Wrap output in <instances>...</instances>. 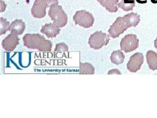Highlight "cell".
Wrapping results in <instances>:
<instances>
[{
    "label": "cell",
    "mask_w": 157,
    "mask_h": 118,
    "mask_svg": "<svg viewBox=\"0 0 157 118\" xmlns=\"http://www.w3.org/2000/svg\"><path fill=\"white\" fill-rule=\"evenodd\" d=\"M123 17L129 25V27H136L140 22V16L137 13H135V12H131L129 14H125Z\"/></svg>",
    "instance_id": "obj_14"
},
{
    "label": "cell",
    "mask_w": 157,
    "mask_h": 118,
    "mask_svg": "<svg viewBox=\"0 0 157 118\" xmlns=\"http://www.w3.org/2000/svg\"><path fill=\"white\" fill-rule=\"evenodd\" d=\"M135 6V0H122L118 3V7L124 11L132 10Z\"/></svg>",
    "instance_id": "obj_17"
},
{
    "label": "cell",
    "mask_w": 157,
    "mask_h": 118,
    "mask_svg": "<svg viewBox=\"0 0 157 118\" xmlns=\"http://www.w3.org/2000/svg\"><path fill=\"white\" fill-rule=\"evenodd\" d=\"M146 60L149 68L153 71L157 70V53L149 50L146 53Z\"/></svg>",
    "instance_id": "obj_13"
},
{
    "label": "cell",
    "mask_w": 157,
    "mask_h": 118,
    "mask_svg": "<svg viewBox=\"0 0 157 118\" xmlns=\"http://www.w3.org/2000/svg\"><path fill=\"white\" fill-rule=\"evenodd\" d=\"M139 46V40L136 35L129 34L125 35L120 42L121 50L125 53L135 51Z\"/></svg>",
    "instance_id": "obj_7"
},
{
    "label": "cell",
    "mask_w": 157,
    "mask_h": 118,
    "mask_svg": "<svg viewBox=\"0 0 157 118\" xmlns=\"http://www.w3.org/2000/svg\"><path fill=\"white\" fill-rule=\"evenodd\" d=\"M95 68L90 63H80V74L81 75H93Z\"/></svg>",
    "instance_id": "obj_16"
},
{
    "label": "cell",
    "mask_w": 157,
    "mask_h": 118,
    "mask_svg": "<svg viewBox=\"0 0 157 118\" xmlns=\"http://www.w3.org/2000/svg\"><path fill=\"white\" fill-rule=\"evenodd\" d=\"M48 15L53 21V23L59 28L63 27L67 23L68 17L62 6L58 5H52L49 9Z\"/></svg>",
    "instance_id": "obj_2"
},
{
    "label": "cell",
    "mask_w": 157,
    "mask_h": 118,
    "mask_svg": "<svg viewBox=\"0 0 157 118\" xmlns=\"http://www.w3.org/2000/svg\"><path fill=\"white\" fill-rule=\"evenodd\" d=\"M73 20L76 25L84 28H89L93 26L94 18L89 12L82 10L76 12L73 16Z\"/></svg>",
    "instance_id": "obj_5"
},
{
    "label": "cell",
    "mask_w": 157,
    "mask_h": 118,
    "mask_svg": "<svg viewBox=\"0 0 157 118\" xmlns=\"http://www.w3.org/2000/svg\"><path fill=\"white\" fill-rule=\"evenodd\" d=\"M136 1L140 4H144L147 3V0H136Z\"/></svg>",
    "instance_id": "obj_21"
},
{
    "label": "cell",
    "mask_w": 157,
    "mask_h": 118,
    "mask_svg": "<svg viewBox=\"0 0 157 118\" xmlns=\"http://www.w3.org/2000/svg\"><path fill=\"white\" fill-rule=\"evenodd\" d=\"M25 29V24L21 20H16L10 25V33L21 35Z\"/></svg>",
    "instance_id": "obj_11"
},
{
    "label": "cell",
    "mask_w": 157,
    "mask_h": 118,
    "mask_svg": "<svg viewBox=\"0 0 157 118\" xmlns=\"http://www.w3.org/2000/svg\"><path fill=\"white\" fill-rule=\"evenodd\" d=\"M69 47L65 43H59L56 45V47L54 49V53H65L68 52Z\"/></svg>",
    "instance_id": "obj_19"
},
{
    "label": "cell",
    "mask_w": 157,
    "mask_h": 118,
    "mask_svg": "<svg viewBox=\"0 0 157 118\" xmlns=\"http://www.w3.org/2000/svg\"><path fill=\"white\" fill-rule=\"evenodd\" d=\"M10 30V23L5 18H0V35H5Z\"/></svg>",
    "instance_id": "obj_18"
},
{
    "label": "cell",
    "mask_w": 157,
    "mask_h": 118,
    "mask_svg": "<svg viewBox=\"0 0 157 118\" xmlns=\"http://www.w3.org/2000/svg\"><path fill=\"white\" fill-rule=\"evenodd\" d=\"M110 59L112 63L116 65H120L124 62L125 55L122 50H117L112 53Z\"/></svg>",
    "instance_id": "obj_15"
},
{
    "label": "cell",
    "mask_w": 157,
    "mask_h": 118,
    "mask_svg": "<svg viewBox=\"0 0 157 118\" xmlns=\"http://www.w3.org/2000/svg\"><path fill=\"white\" fill-rule=\"evenodd\" d=\"M109 40V35H107L102 31H96L90 35L88 43L90 48L98 50L102 47L107 46Z\"/></svg>",
    "instance_id": "obj_4"
},
{
    "label": "cell",
    "mask_w": 157,
    "mask_h": 118,
    "mask_svg": "<svg viewBox=\"0 0 157 118\" xmlns=\"http://www.w3.org/2000/svg\"><path fill=\"white\" fill-rule=\"evenodd\" d=\"M23 42L24 46L41 52H49L52 47L51 41L39 34H26L23 37Z\"/></svg>",
    "instance_id": "obj_1"
},
{
    "label": "cell",
    "mask_w": 157,
    "mask_h": 118,
    "mask_svg": "<svg viewBox=\"0 0 157 118\" xmlns=\"http://www.w3.org/2000/svg\"><path fill=\"white\" fill-rule=\"evenodd\" d=\"M102 7L110 12H116L118 10V0H96Z\"/></svg>",
    "instance_id": "obj_12"
},
{
    "label": "cell",
    "mask_w": 157,
    "mask_h": 118,
    "mask_svg": "<svg viewBox=\"0 0 157 118\" xmlns=\"http://www.w3.org/2000/svg\"><path fill=\"white\" fill-rule=\"evenodd\" d=\"M154 43H155V47L157 49V38L155 40V41H154Z\"/></svg>",
    "instance_id": "obj_22"
},
{
    "label": "cell",
    "mask_w": 157,
    "mask_h": 118,
    "mask_svg": "<svg viewBox=\"0 0 157 118\" xmlns=\"http://www.w3.org/2000/svg\"><path fill=\"white\" fill-rule=\"evenodd\" d=\"M151 2L153 3L156 4L157 3V0H151Z\"/></svg>",
    "instance_id": "obj_23"
},
{
    "label": "cell",
    "mask_w": 157,
    "mask_h": 118,
    "mask_svg": "<svg viewBox=\"0 0 157 118\" xmlns=\"http://www.w3.org/2000/svg\"><path fill=\"white\" fill-rule=\"evenodd\" d=\"M114 73H115V74H120H120H121V73H120V72L119 71V70H117V69L110 70L108 72L109 75V74H114Z\"/></svg>",
    "instance_id": "obj_20"
},
{
    "label": "cell",
    "mask_w": 157,
    "mask_h": 118,
    "mask_svg": "<svg viewBox=\"0 0 157 118\" xmlns=\"http://www.w3.org/2000/svg\"><path fill=\"white\" fill-rule=\"evenodd\" d=\"M20 39L18 38L17 35L10 33L3 40L2 42V47L6 51L12 52L13 51L17 46L19 44Z\"/></svg>",
    "instance_id": "obj_9"
},
{
    "label": "cell",
    "mask_w": 157,
    "mask_h": 118,
    "mask_svg": "<svg viewBox=\"0 0 157 118\" xmlns=\"http://www.w3.org/2000/svg\"><path fill=\"white\" fill-rule=\"evenodd\" d=\"M129 28V25L126 22L124 17H118L112 26H110L108 33L109 36L113 39H116L120 35L124 33L125 31Z\"/></svg>",
    "instance_id": "obj_6"
},
{
    "label": "cell",
    "mask_w": 157,
    "mask_h": 118,
    "mask_svg": "<svg viewBox=\"0 0 157 118\" xmlns=\"http://www.w3.org/2000/svg\"><path fill=\"white\" fill-rule=\"evenodd\" d=\"M144 57L141 53H136L132 55L129 59L128 63L127 64V68L132 73H136L144 63Z\"/></svg>",
    "instance_id": "obj_8"
},
{
    "label": "cell",
    "mask_w": 157,
    "mask_h": 118,
    "mask_svg": "<svg viewBox=\"0 0 157 118\" xmlns=\"http://www.w3.org/2000/svg\"><path fill=\"white\" fill-rule=\"evenodd\" d=\"M60 32V29L56 25L53 23H46L44 26H42L41 29V33L44 35H45L47 38H55V37L59 35Z\"/></svg>",
    "instance_id": "obj_10"
},
{
    "label": "cell",
    "mask_w": 157,
    "mask_h": 118,
    "mask_svg": "<svg viewBox=\"0 0 157 118\" xmlns=\"http://www.w3.org/2000/svg\"><path fill=\"white\" fill-rule=\"evenodd\" d=\"M53 5H58V0H35L31 9L32 15L40 19L46 15V9Z\"/></svg>",
    "instance_id": "obj_3"
}]
</instances>
